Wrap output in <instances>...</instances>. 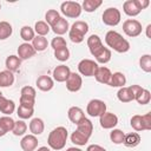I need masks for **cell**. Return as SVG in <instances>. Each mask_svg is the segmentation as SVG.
Instances as JSON below:
<instances>
[{
	"mask_svg": "<svg viewBox=\"0 0 151 151\" xmlns=\"http://www.w3.org/2000/svg\"><path fill=\"white\" fill-rule=\"evenodd\" d=\"M105 42L110 48L118 53H125L130 50V42L125 38H123L120 33L113 29L109 31L105 34Z\"/></svg>",
	"mask_w": 151,
	"mask_h": 151,
	"instance_id": "3",
	"label": "cell"
},
{
	"mask_svg": "<svg viewBox=\"0 0 151 151\" xmlns=\"http://www.w3.org/2000/svg\"><path fill=\"white\" fill-rule=\"evenodd\" d=\"M123 31L127 37L134 38V37H138L139 34H142L143 27H142V24L138 20L127 19L123 22Z\"/></svg>",
	"mask_w": 151,
	"mask_h": 151,
	"instance_id": "10",
	"label": "cell"
},
{
	"mask_svg": "<svg viewBox=\"0 0 151 151\" xmlns=\"http://www.w3.org/2000/svg\"><path fill=\"white\" fill-rule=\"evenodd\" d=\"M132 92H133V96H134V100L140 104V105H146L150 103L151 100V93L149 90L139 86V85H131L130 86Z\"/></svg>",
	"mask_w": 151,
	"mask_h": 151,
	"instance_id": "13",
	"label": "cell"
},
{
	"mask_svg": "<svg viewBox=\"0 0 151 151\" xmlns=\"http://www.w3.org/2000/svg\"><path fill=\"white\" fill-rule=\"evenodd\" d=\"M15 110V104L12 99H8L6 97H0V112H2L5 116H11Z\"/></svg>",
	"mask_w": 151,
	"mask_h": 151,
	"instance_id": "21",
	"label": "cell"
},
{
	"mask_svg": "<svg viewBox=\"0 0 151 151\" xmlns=\"http://www.w3.org/2000/svg\"><path fill=\"white\" fill-rule=\"evenodd\" d=\"M117 98L122 103H130V101L134 100V96H133V92H132L130 86L120 87L117 92Z\"/></svg>",
	"mask_w": 151,
	"mask_h": 151,
	"instance_id": "23",
	"label": "cell"
},
{
	"mask_svg": "<svg viewBox=\"0 0 151 151\" xmlns=\"http://www.w3.org/2000/svg\"><path fill=\"white\" fill-rule=\"evenodd\" d=\"M37 151H51V149H50V147H47V146H40Z\"/></svg>",
	"mask_w": 151,
	"mask_h": 151,
	"instance_id": "48",
	"label": "cell"
},
{
	"mask_svg": "<svg viewBox=\"0 0 151 151\" xmlns=\"http://www.w3.org/2000/svg\"><path fill=\"white\" fill-rule=\"evenodd\" d=\"M37 87L42 92H48L54 86V80L50 76H40L37 79Z\"/></svg>",
	"mask_w": 151,
	"mask_h": 151,
	"instance_id": "19",
	"label": "cell"
},
{
	"mask_svg": "<svg viewBox=\"0 0 151 151\" xmlns=\"http://www.w3.org/2000/svg\"><path fill=\"white\" fill-rule=\"evenodd\" d=\"M92 132H93V124L88 118L85 117L77 124V130L71 134V142L76 145L84 146L92 136Z\"/></svg>",
	"mask_w": 151,
	"mask_h": 151,
	"instance_id": "2",
	"label": "cell"
},
{
	"mask_svg": "<svg viewBox=\"0 0 151 151\" xmlns=\"http://www.w3.org/2000/svg\"><path fill=\"white\" fill-rule=\"evenodd\" d=\"M51 28H52V31H53L57 35L61 37L63 34H65L66 32H68V29H70V24H68V21H67L65 18L60 17V19H59Z\"/></svg>",
	"mask_w": 151,
	"mask_h": 151,
	"instance_id": "24",
	"label": "cell"
},
{
	"mask_svg": "<svg viewBox=\"0 0 151 151\" xmlns=\"http://www.w3.org/2000/svg\"><path fill=\"white\" fill-rule=\"evenodd\" d=\"M130 125L134 131H149L151 130V113H145L143 116L134 114L130 119Z\"/></svg>",
	"mask_w": 151,
	"mask_h": 151,
	"instance_id": "6",
	"label": "cell"
},
{
	"mask_svg": "<svg viewBox=\"0 0 151 151\" xmlns=\"http://www.w3.org/2000/svg\"><path fill=\"white\" fill-rule=\"evenodd\" d=\"M35 53H37L35 50L33 48L32 44H29V42H22L18 47V57L21 60H27V59L34 57Z\"/></svg>",
	"mask_w": 151,
	"mask_h": 151,
	"instance_id": "17",
	"label": "cell"
},
{
	"mask_svg": "<svg viewBox=\"0 0 151 151\" xmlns=\"http://www.w3.org/2000/svg\"><path fill=\"white\" fill-rule=\"evenodd\" d=\"M98 67H99L98 64L92 59H83L78 64L79 73L85 77H94Z\"/></svg>",
	"mask_w": 151,
	"mask_h": 151,
	"instance_id": "11",
	"label": "cell"
},
{
	"mask_svg": "<svg viewBox=\"0 0 151 151\" xmlns=\"http://www.w3.org/2000/svg\"><path fill=\"white\" fill-rule=\"evenodd\" d=\"M14 83V74L8 71L4 70L0 71V87H9Z\"/></svg>",
	"mask_w": 151,
	"mask_h": 151,
	"instance_id": "30",
	"label": "cell"
},
{
	"mask_svg": "<svg viewBox=\"0 0 151 151\" xmlns=\"http://www.w3.org/2000/svg\"><path fill=\"white\" fill-rule=\"evenodd\" d=\"M99 123H100V126L105 130L114 129V126L118 124V117H117V114L106 111L105 113H103L99 117Z\"/></svg>",
	"mask_w": 151,
	"mask_h": 151,
	"instance_id": "15",
	"label": "cell"
},
{
	"mask_svg": "<svg viewBox=\"0 0 151 151\" xmlns=\"http://www.w3.org/2000/svg\"><path fill=\"white\" fill-rule=\"evenodd\" d=\"M20 147L24 151H34L38 147V138L34 134H26L20 140Z\"/></svg>",
	"mask_w": 151,
	"mask_h": 151,
	"instance_id": "18",
	"label": "cell"
},
{
	"mask_svg": "<svg viewBox=\"0 0 151 151\" xmlns=\"http://www.w3.org/2000/svg\"><path fill=\"white\" fill-rule=\"evenodd\" d=\"M13 33V27L7 21H0V40L8 39Z\"/></svg>",
	"mask_w": 151,
	"mask_h": 151,
	"instance_id": "33",
	"label": "cell"
},
{
	"mask_svg": "<svg viewBox=\"0 0 151 151\" xmlns=\"http://www.w3.org/2000/svg\"><path fill=\"white\" fill-rule=\"evenodd\" d=\"M142 138L139 136V133L137 132H130L124 136V140H123V144L126 146V147H136L137 145H139Z\"/></svg>",
	"mask_w": 151,
	"mask_h": 151,
	"instance_id": "29",
	"label": "cell"
},
{
	"mask_svg": "<svg viewBox=\"0 0 151 151\" xmlns=\"http://www.w3.org/2000/svg\"><path fill=\"white\" fill-rule=\"evenodd\" d=\"M14 123H15V120L11 116H4V117L0 118V127L5 133L13 130Z\"/></svg>",
	"mask_w": 151,
	"mask_h": 151,
	"instance_id": "32",
	"label": "cell"
},
{
	"mask_svg": "<svg viewBox=\"0 0 151 151\" xmlns=\"http://www.w3.org/2000/svg\"><path fill=\"white\" fill-rule=\"evenodd\" d=\"M136 1H137V5H138V7H139L140 11L142 9H145L150 5V1L149 0H136Z\"/></svg>",
	"mask_w": 151,
	"mask_h": 151,
	"instance_id": "45",
	"label": "cell"
},
{
	"mask_svg": "<svg viewBox=\"0 0 151 151\" xmlns=\"http://www.w3.org/2000/svg\"><path fill=\"white\" fill-rule=\"evenodd\" d=\"M126 84V78L124 76V73L122 72H114L111 74L110 81H109V86L111 87H123Z\"/></svg>",
	"mask_w": 151,
	"mask_h": 151,
	"instance_id": "28",
	"label": "cell"
},
{
	"mask_svg": "<svg viewBox=\"0 0 151 151\" xmlns=\"http://www.w3.org/2000/svg\"><path fill=\"white\" fill-rule=\"evenodd\" d=\"M26 131H27V124L22 119H19L14 123V127L12 130L14 136H24Z\"/></svg>",
	"mask_w": 151,
	"mask_h": 151,
	"instance_id": "39",
	"label": "cell"
},
{
	"mask_svg": "<svg viewBox=\"0 0 151 151\" xmlns=\"http://www.w3.org/2000/svg\"><path fill=\"white\" fill-rule=\"evenodd\" d=\"M81 5L77 1H64L60 5V12L66 17V18H79L81 14Z\"/></svg>",
	"mask_w": 151,
	"mask_h": 151,
	"instance_id": "7",
	"label": "cell"
},
{
	"mask_svg": "<svg viewBox=\"0 0 151 151\" xmlns=\"http://www.w3.org/2000/svg\"><path fill=\"white\" fill-rule=\"evenodd\" d=\"M68 133L66 127L64 126H58L55 129H53L47 138V144L50 146V149L52 150H61L65 147L66 145V140H67Z\"/></svg>",
	"mask_w": 151,
	"mask_h": 151,
	"instance_id": "4",
	"label": "cell"
},
{
	"mask_svg": "<svg viewBox=\"0 0 151 151\" xmlns=\"http://www.w3.org/2000/svg\"><path fill=\"white\" fill-rule=\"evenodd\" d=\"M59 19H60V14H59V12L57 9H48L46 12V14H45V22L50 27H52Z\"/></svg>",
	"mask_w": 151,
	"mask_h": 151,
	"instance_id": "36",
	"label": "cell"
},
{
	"mask_svg": "<svg viewBox=\"0 0 151 151\" xmlns=\"http://www.w3.org/2000/svg\"><path fill=\"white\" fill-rule=\"evenodd\" d=\"M106 112V104L100 99H91L86 106V113L91 117H100Z\"/></svg>",
	"mask_w": 151,
	"mask_h": 151,
	"instance_id": "12",
	"label": "cell"
},
{
	"mask_svg": "<svg viewBox=\"0 0 151 151\" xmlns=\"http://www.w3.org/2000/svg\"><path fill=\"white\" fill-rule=\"evenodd\" d=\"M0 9H1V4H0Z\"/></svg>",
	"mask_w": 151,
	"mask_h": 151,
	"instance_id": "50",
	"label": "cell"
},
{
	"mask_svg": "<svg viewBox=\"0 0 151 151\" xmlns=\"http://www.w3.org/2000/svg\"><path fill=\"white\" fill-rule=\"evenodd\" d=\"M67 116H68V119H70L73 124H76V125H77L81 119L85 118V113H84V111H83L79 106H72V107H70L68 111H67Z\"/></svg>",
	"mask_w": 151,
	"mask_h": 151,
	"instance_id": "25",
	"label": "cell"
},
{
	"mask_svg": "<svg viewBox=\"0 0 151 151\" xmlns=\"http://www.w3.org/2000/svg\"><path fill=\"white\" fill-rule=\"evenodd\" d=\"M139 66L144 72L150 73L151 72V55L150 54H143L139 59Z\"/></svg>",
	"mask_w": 151,
	"mask_h": 151,
	"instance_id": "41",
	"label": "cell"
},
{
	"mask_svg": "<svg viewBox=\"0 0 151 151\" xmlns=\"http://www.w3.org/2000/svg\"><path fill=\"white\" fill-rule=\"evenodd\" d=\"M35 96H37V92L34 87L29 85L24 86L20 91V104L19 105H22L25 107H34Z\"/></svg>",
	"mask_w": 151,
	"mask_h": 151,
	"instance_id": "8",
	"label": "cell"
},
{
	"mask_svg": "<svg viewBox=\"0 0 151 151\" xmlns=\"http://www.w3.org/2000/svg\"><path fill=\"white\" fill-rule=\"evenodd\" d=\"M87 47L90 53L96 58L97 64H106L111 60V50L103 45L99 35L91 34L87 38Z\"/></svg>",
	"mask_w": 151,
	"mask_h": 151,
	"instance_id": "1",
	"label": "cell"
},
{
	"mask_svg": "<svg viewBox=\"0 0 151 151\" xmlns=\"http://www.w3.org/2000/svg\"><path fill=\"white\" fill-rule=\"evenodd\" d=\"M5 66H6V68L8 71H11L12 73H14V72H17L20 68V66H21V59L18 55H14V54L8 55L6 58V60H5Z\"/></svg>",
	"mask_w": 151,
	"mask_h": 151,
	"instance_id": "26",
	"label": "cell"
},
{
	"mask_svg": "<svg viewBox=\"0 0 151 151\" xmlns=\"http://www.w3.org/2000/svg\"><path fill=\"white\" fill-rule=\"evenodd\" d=\"M54 57L57 60L59 61H66L70 58V51L67 47L64 48H59V50H54Z\"/></svg>",
	"mask_w": 151,
	"mask_h": 151,
	"instance_id": "42",
	"label": "cell"
},
{
	"mask_svg": "<svg viewBox=\"0 0 151 151\" xmlns=\"http://www.w3.org/2000/svg\"><path fill=\"white\" fill-rule=\"evenodd\" d=\"M20 37L21 39L25 41V42H29L34 39L35 37V33H34V29L31 27V26H22L21 29H20Z\"/></svg>",
	"mask_w": 151,
	"mask_h": 151,
	"instance_id": "35",
	"label": "cell"
},
{
	"mask_svg": "<svg viewBox=\"0 0 151 151\" xmlns=\"http://www.w3.org/2000/svg\"><path fill=\"white\" fill-rule=\"evenodd\" d=\"M2 96H4V94H2V92L0 91V97H2Z\"/></svg>",
	"mask_w": 151,
	"mask_h": 151,
	"instance_id": "49",
	"label": "cell"
},
{
	"mask_svg": "<svg viewBox=\"0 0 151 151\" xmlns=\"http://www.w3.org/2000/svg\"><path fill=\"white\" fill-rule=\"evenodd\" d=\"M71 73V70L68 66L66 65H58L53 68V72H52V76H53V80H55L57 83H64L67 80L68 76Z\"/></svg>",
	"mask_w": 151,
	"mask_h": 151,
	"instance_id": "16",
	"label": "cell"
},
{
	"mask_svg": "<svg viewBox=\"0 0 151 151\" xmlns=\"http://www.w3.org/2000/svg\"><path fill=\"white\" fill-rule=\"evenodd\" d=\"M34 113V107H25L22 105H19V107L17 109V114L20 119H28V118H32Z\"/></svg>",
	"mask_w": 151,
	"mask_h": 151,
	"instance_id": "38",
	"label": "cell"
},
{
	"mask_svg": "<svg viewBox=\"0 0 151 151\" xmlns=\"http://www.w3.org/2000/svg\"><path fill=\"white\" fill-rule=\"evenodd\" d=\"M111 74H112V72L110 71L109 67H106V66H99L98 70H97V72H96V74H94V78H96V80L98 83L107 85L109 81H110Z\"/></svg>",
	"mask_w": 151,
	"mask_h": 151,
	"instance_id": "20",
	"label": "cell"
},
{
	"mask_svg": "<svg viewBox=\"0 0 151 151\" xmlns=\"http://www.w3.org/2000/svg\"><path fill=\"white\" fill-rule=\"evenodd\" d=\"M66 83V88L70 91V92H78L80 88H81V85H83V78L79 73H76V72H71L67 80L65 81Z\"/></svg>",
	"mask_w": 151,
	"mask_h": 151,
	"instance_id": "14",
	"label": "cell"
},
{
	"mask_svg": "<svg viewBox=\"0 0 151 151\" xmlns=\"http://www.w3.org/2000/svg\"><path fill=\"white\" fill-rule=\"evenodd\" d=\"M124 136L125 133L119 130V129H112V131L110 132V139L113 144H123V140H124Z\"/></svg>",
	"mask_w": 151,
	"mask_h": 151,
	"instance_id": "40",
	"label": "cell"
},
{
	"mask_svg": "<svg viewBox=\"0 0 151 151\" xmlns=\"http://www.w3.org/2000/svg\"><path fill=\"white\" fill-rule=\"evenodd\" d=\"M51 46H52L53 50H59V48L67 47V44H66V40H65L63 37L57 35L55 38L52 39V41H51Z\"/></svg>",
	"mask_w": 151,
	"mask_h": 151,
	"instance_id": "43",
	"label": "cell"
},
{
	"mask_svg": "<svg viewBox=\"0 0 151 151\" xmlns=\"http://www.w3.org/2000/svg\"><path fill=\"white\" fill-rule=\"evenodd\" d=\"M28 127H29V131H31L32 134L39 136V134H41V133L44 132V130H45V124H44V120H42L41 118H38V117H37V118H33V119L29 122Z\"/></svg>",
	"mask_w": 151,
	"mask_h": 151,
	"instance_id": "27",
	"label": "cell"
},
{
	"mask_svg": "<svg viewBox=\"0 0 151 151\" xmlns=\"http://www.w3.org/2000/svg\"><path fill=\"white\" fill-rule=\"evenodd\" d=\"M32 46L35 50V52H42L47 48L48 46V41L45 37H40V35H35L34 39L32 40Z\"/></svg>",
	"mask_w": 151,
	"mask_h": 151,
	"instance_id": "31",
	"label": "cell"
},
{
	"mask_svg": "<svg viewBox=\"0 0 151 151\" xmlns=\"http://www.w3.org/2000/svg\"><path fill=\"white\" fill-rule=\"evenodd\" d=\"M66 151H83V150H81V149H79V147H74V146H72V147L66 149Z\"/></svg>",
	"mask_w": 151,
	"mask_h": 151,
	"instance_id": "47",
	"label": "cell"
},
{
	"mask_svg": "<svg viewBox=\"0 0 151 151\" xmlns=\"http://www.w3.org/2000/svg\"><path fill=\"white\" fill-rule=\"evenodd\" d=\"M86 151H106V149L98 145V144H91V145L87 146Z\"/></svg>",
	"mask_w": 151,
	"mask_h": 151,
	"instance_id": "44",
	"label": "cell"
},
{
	"mask_svg": "<svg viewBox=\"0 0 151 151\" xmlns=\"http://www.w3.org/2000/svg\"><path fill=\"white\" fill-rule=\"evenodd\" d=\"M34 33H37V35H40V37H45L46 34H48L51 27L42 20L40 21H37L35 25H34Z\"/></svg>",
	"mask_w": 151,
	"mask_h": 151,
	"instance_id": "37",
	"label": "cell"
},
{
	"mask_svg": "<svg viewBox=\"0 0 151 151\" xmlns=\"http://www.w3.org/2000/svg\"><path fill=\"white\" fill-rule=\"evenodd\" d=\"M123 11L126 15L129 17H136L142 11L139 9L138 5H137V1L136 0H126L124 4H123Z\"/></svg>",
	"mask_w": 151,
	"mask_h": 151,
	"instance_id": "22",
	"label": "cell"
},
{
	"mask_svg": "<svg viewBox=\"0 0 151 151\" xmlns=\"http://www.w3.org/2000/svg\"><path fill=\"white\" fill-rule=\"evenodd\" d=\"M150 29H151V24H149V25L146 26V37H147L149 39H151V33H150Z\"/></svg>",
	"mask_w": 151,
	"mask_h": 151,
	"instance_id": "46",
	"label": "cell"
},
{
	"mask_svg": "<svg viewBox=\"0 0 151 151\" xmlns=\"http://www.w3.org/2000/svg\"><path fill=\"white\" fill-rule=\"evenodd\" d=\"M88 32V24L83 21V20H78L76 22L72 24V26L68 29V38L71 39L72 42L74 44H80L84 38L85 34Z\"/></svg>",
	"mask_w": 151,
	"mask_h": 151,
	"instance_id": "5",
	"label": "cell"
},
{
	"mask_svg": "<svg viewBox=\"0 0 151 151\" xmlns=\"http://www.w3.org/2000/svg\"><path fill=\"white\" fill-rule=\"evenodd\" d=\"M120 18H122L120 11L117 7H109V8H106L104 11L103 15H101L103 22L106 26H111V27L117 26L120 22Z\"/></svg>",
	"mask_w": 151,
	"mask_h": 151,
	"instance_id": "9",
	"label": "cell"
},
{
	"mask_svg": "<svg viewBox=\"0 0 151 151\" xmlns=\"http://www.w3.org/2000/svg\"><path fill=\"white\" fill-rule=\"evenodd\" d=\"M101 4H103L101 0H85L81 5V8L87 13H92L96 9H98L101 6Z\"/></svg>",
	"mask_w": 151,
	"mask_h": 151,
	"instance_id": "34",
	"label": "cell"
}]
</instances>
